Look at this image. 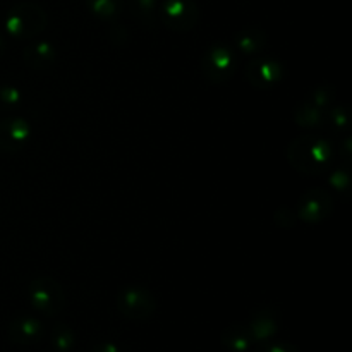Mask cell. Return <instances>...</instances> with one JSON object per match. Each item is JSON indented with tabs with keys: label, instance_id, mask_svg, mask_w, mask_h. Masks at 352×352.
<instances>
[{
	"label": "cell",
	"instance_id": "30bf717a",
	"mask_svg": "<svg viewBox=\"0 0 352 352\" xmlns=\"http://www.w3.org/2000/svg\"><path fill=\"white\" fill-rule=\"evenodd\" d=\"M248 79L253 82L256 88H268L282 79L284 69L280 64L274 60H258L250 64L246 71Z\"/></svg>",
	"mask_w": 352,
	"mask_h": 352
},
{
	"label": "cell",
	"instance_id": "6da1fadb",
	"mask_svg": "<svg viewBox=\"0 0 352 352\" xmlns=\"http://www.w3.org/2000/svg\"><path fill=\"white\" fill-rule=\"evenodd\" d=\"M289 160L298 170L316 174L329 165L330 146L320 138H299L289 148Z\"/></svg>",
	"mask_w": 352,
	"mask_h": 352
},
{
	"label": "cell",
	"instance_id": "52a82bcc",
	"mask_svg": "<svg viewBox=\"0 0 352 352\" xmlns=\"http://www.w3.org/2000/svg\"><path fill=\"white\" fill-rule=\"evenodd\" d=\"M332 212V199L323 191H309L299 201V215L302 220L316 222V220L327 219Z\"/></svg>",
	"mask_w": 352,
	"mask_h": 352
},
{
	"label": "cell",
	"instance_id": "2e32d148",
	"mask_svg": "<svg viewBox=\"0 0 352 352\" xmlns=\"http://www.w3.org/2000/svg\"><path fill=\"white\" fill-rule=\"evenodd\" d=\"M52 342H54L55 349L65 352L74 346V336H72L71 329L65 325H57L52 332Z\"/></svg>",
	"mask_w": 352,
	"mask_h": 352
},
{
	"label": "cell",
	"instance_id": "4fadbf2b",
	"mask_svg": "<svg viewBox=\"0 0 352 352\" xmlns=\"http://www.w3.org/2000/svg\"><path fill=\"white\" fill-rule=\"evenodd\" d=\"M246 327L250 330L253 340H267L277 332V322L268 313H258Z\"/></svg>",
	"mask_w": 352,
	"mask_h": 352
},
{
	"label": "cell",
	"instance_id": "5b68a950",
	"mask_svg": "<svg viewBox=\"0 0 352 352\" xmlns=\"http://www.w3.org/2000/svg\"><path fill=\"white\" fill-rule=\"evenodd\" d=\"M160 19L174 31H188L199 19V7L195 0H165L160 7Z\"/></svg>",
	"mask_w": 352,
	"mask_h": 352
},
{
	"label": "cell",
	"instance_id": "5bb4252c",
	"mask_svg": "<svg viewBox=\"0 0 352 352\" xmlns=\"http://www.w3.org/2000/svg\"><path fill=\"white\" fill-rule=\"evenodd\" d=\"M236 43L246 54H254V52L263 48V45L267 43V36H265L263 31L256 30V28H251V30H244L237 34Z\"/></svg>",
	"mask_w": 352,
	"mask_h": 352
},
{
	"label": "cell",
	"instance_id": "ba28073f",
	"mask_svg": "<svg viewBox=\"0 0 352 352\" xmlns=\"http://www.w3.org/2000/svg\"><path fill=\"white\" fill-rule=\"evenodd\" d=\"M30 138V126L23 119H6L0 122V150H17Z\"/></svg>",
	"mask_w": 352,
	"mask_h": 352
},
{
	"label": "cell",
	"instance_id": "ac0fdd59",
	"mask_svg": "<svg viewBox=\"0 0 352 352\" xmlns=\"http://www.w3.org/2000/svg\"><path fill=\"white\" fill-rule=\"evenodd\" d=\"M95 352H119L116 346H112V344H103V346L96 347Z\"/></svg>",
	"mask_w": 352,
	"mask_h": 352
},
{
	"label": "cell",
	"instance_id": "e0dca14e",
	"mask_svg": "<svg viewBox=\"0 0 352 352\" xmlns=\"http://www.w3.org/2000/svg\"><path fill=\"white\" fill-rule=\"evenodd\" d=\"M254 352H299L292 344H270V346H260Z\"/></svg>",
	"mask_w": 352,
	"mask_h": 352
},
{
	"label": "cell",
	"instance_id": "9a60e30c",
	"mask_svg": "<svg viewBox=\"0 0 352 352\" xmlns=\"http://www.w3.org/2000/svg\"><path fill=\"white\" fill-rule=\"evenodd\" d=\"M95 16L102 19H112L122 9V0H86Z\"/></svg>",
	"mask_w": 352,
	"mask_h": 352
},
{
	"label": "cell",
	"instance_id": "3957f363",
	"mask_svg": "<svg viewBox=\"0 0 352 352\" xmlns=\"http://www.w3.org/2000/svg\"><path fill=\"white\" fill-rule=\"evenodd\" d=\"M30 301L40 313L55 316L64 308V291L50 277H40L30 284Z\"/></svg>",
	"mask_w": 352,
	"mask_h": 352
},
{
	"label": "cell",
	"instance_id": "7c38bea8",
	"mask_svg": "<svg viewBox=\"0 0 352 352\" xmlns=\"http://www.w3.org/2000/svg\"><path fill=\"white\" fill-rule=\"evenodd\" d=\"M54 47H52L50 43H45V41L31 45V47H28L26 50H24V62H26L30 67H48V65L54 62Z\"/></svg>",
	"mask_w": 352,
	"mask_h": 352
},
{
	"label": "cell",
	"instance_id": "d6986e66",
	"mask_svg": "<svg viewBox=\"0 0 352 352\" xmlns=\"http://www.w3.org/2000/svg\"><path fill=\"white\" fill-rule=\"evenodd\" d=\"M2 55H3V41L0 40V57H2Z\"/></svg>",
	"mask_w": 352,
	"mask_h": 352
},
{
	"label": "cell",
	"instance_id": "8fae6325",
	"mask_svg": "<svg viewBox=\"0 0 352 352\" xmlns=\"http://www.w3.org/2000/svg\"><path fill=\"white\" fill-rule=\"evenodd\" d=\"M222 342L227 349L234 352H243L253 344V337H251L250 330L244 323H234V325L227 327L222 333Z\"/></svg>",
	"mask_w": 352,
	"mask_h": 352
},
{
	"label": "cell",
	"instance_id": "9c48e42d",
	"mask_svg": "<svg viewBox=\"0 0 352 352\" xmlns=\"http://www.w3.org/2000/svg\"><path fill=\"white\" fill-rule=\"evenodd\" d=\"M41 336H43V327H41L38 320L31 318V316L16 318L9 325V339L14 344L30 346V344L38 342Z\"/></svg>",
	"mask_w": 352,
	"mask_h": 352
},
{
	"label": "cell",
	"instance_id": "8992f818",
	"mask_svg": "<svg viewBox=\"0 0 352 352\" xmlns=\"http://www.w3.org/2000/svg\"><path fill=\"white\" fill-rule=\"evenodd\" d=\"M203 74L212 82H226L236 71V57L223 45H215L203 57Z\"/></svg>",
	"mask_w": 352,
	"mask_h": 352
},
{
	"label": "cell",
	"instance_id": "277c9868",
	"mask_svg": "<svg viewBox=\"0 0 352 352\" xmlns=\"http://www.w3.org/2000/svg\"><path fill=\"white\" fill-rule=\"evenodd\" d=\"M117 306L126 318L141 322V320H148L153 315L155 309H157V301L146 289L127 287L120 291Z\"/></svg>",
	"mask_w": 352,
	"mask_h": 352
},
{
	"label": "cell",
	"instance_id": "7a4b0ae2",
	"mask_svg": "<svg viewBox=\"0 0 352 352\" xmlns=\"http://www.w3.org/2000/svg\"><path fill=\"white\" fill-rule=\"evenodd\" d=\"M45 26H47V14L36 3H17L7 14L6 28L10 36L17 40L36 36L45 30Z\"/></svg>",
	"mask_w": 352,
	"mask_h": 352
}]
</instances>
